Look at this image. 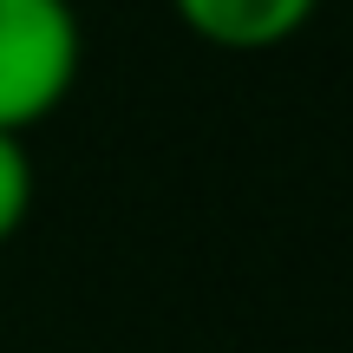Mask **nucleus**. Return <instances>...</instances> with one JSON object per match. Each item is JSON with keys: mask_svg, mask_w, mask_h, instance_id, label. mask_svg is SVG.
<instances>
[{"mask_svg": "<svg viewBox=\"0 0 353 353\" xmlns=\"http://www.w3.org/2000/svg\"><path fill=\"white\" fill-rule=\"evenodd\" d=\"M79 79V13L72 0H0V131L20 138L26 125L65 105Z\"/></svg>", "mask_w": 353, "mask_h": 353, "instance_id": "nucleus-1", "label": "nucleus"}, {"mask_svg": "<svg viewBox=\"0 0 353 353\" xmlns=\"http://www.w3.org/2000/svg\"><path fill=\"white\" fill-rule=\"evenodd\" d=\"M176 20L190 26L196 39L223 52H262V46H281L294 39L307 20H314L321 0H170Z\"/></svg>", "mask_w": 353, "mask_h": 353, "instance_id": "nucleus-2", "label": "nucleus"}, {"mask_svg": "<svg viewBox=\"0 0 353 353\" xmlns=\"http://www.w3.org/2000/svg\"><path fill=\"white\" fill-rule=\"evenodd\" d=\"M26 210H33V157H26L20 138L0 131V242L20 236Z\"/></svg>", "mask_w": 353, "mask_h": 353, "instance_id": "nucleus-3", "label": "nucleus"}]
</instances>
